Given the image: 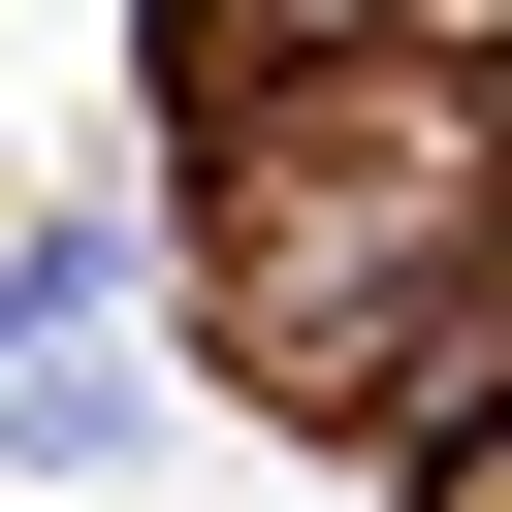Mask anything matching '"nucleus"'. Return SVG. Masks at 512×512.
<instances>
[{
	"label": "nucleus",
	"mask_w": 512,
	"mask_h": 512,
	"mask_svg": "<svg viewBox=\"0 0 512 512\" xmlns=\"http://www.w3.org/2000/svg\"><path fill=\"white\" fill-rule=\"evenodd\" d=\"M416 512H512V416H416Z\"/></svg>",
	"instance_id": "1"
},
{
	"label": "nucleus",
	"mask_w": 512,
	"mask_h": 512,
	"mask_svg": "<svg viewBox=\"0 0 512 512\" xmlns=\"http://www.w3.org/2000/svg\"><path fill=\"white\" fill-rule=\"evenodd\" d=\"M256 32H352V0H256Z\"/></svg>",
	"instance_id": "2"
}]
</instances>
